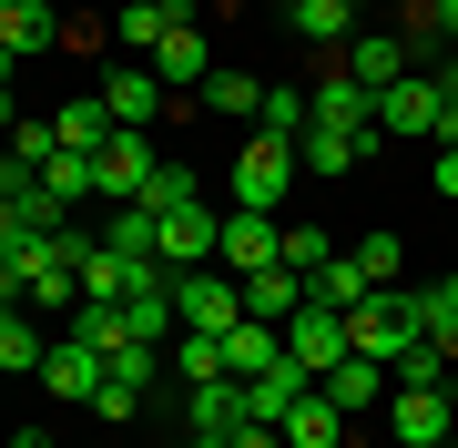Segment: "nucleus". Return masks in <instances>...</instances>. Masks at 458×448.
<instances>
[{
  "mask_svg": "<svg viewBox=\"0 0 458 448\" xmlns=\"http://www.w3.org/2000/svg\"><path fill=\"white\" fill-rule=\"evenodd\" d=\"M428 336V306H418V285H367L357 306H346V347L377 357V367H397Z\"/></svg>",
  "mask_w": 458,
  "mask_h": 448,
  "instance_id": "nucleus-1",
  "label": "nucleus"
},
{
  "mask_svg": "<svg viewBox=\"0 0 458 448\" xmlns=\"http://www.w3.org/2000/svg\"><path fill=\"white\" fill-rule=\"evenodd\" d=\"M295 143L285 133H245V153H234V204H245V215H276V204L295 194Z\"/></svg>",
  "mask_w": 458,
  "mask_h": 448,
  "instance_id": "nucleus-2",
  "label": "nucleus"
},
{
  "mask_svg": "<svg viewBox=\"0 0 458 448\" xmlns=\"http://www.w3.org/2000/svg\"><path fill=\"white\" fill-rule=\"evenodd\" d=\"M174 316L194 336H225V326H245V285H234L225 266H183L174 275Z\"/></svg>",
  "mask_w": 458,
  "mask_h": 448,
  "instance_id": "nucleus-3",
  "label": "nucleus"
},
{
  "mask_svg": "<svg viewBox=\"0 0 458 448\" xmlns=\"http://www.w3.org/2000/svg\"><path fill=\"white\" fill-rule=\"evenodd\" d=\"M387 428H397V448H438V438H458V398L448 387H387Z\"/></svg>",
  "mask_w": 458,
  "mask_h": 448,
  "instance_id": "nucleus-4",
  "label": "nucleus"
},
{
  "mask_svg": "<svg viewBox=\"0 0 458 448\" xmlns=\"http://www.w3.org/2000/svg\"><path fill=\"white\" fill-rule=\"evenodd\" d=\"M336 62H346V82H367V92H397V82L418 72V51H408V31H377V21H367V31L336 51Z\"/></svg>",
  "mask_w": 458,
  "mask_h": 448,
  "instance_id": "nucleus-5",
  "label": "nucleus"
},
{
  "mask_svg": "<svg viewBox=\"0 0 458 448\" xmlns=\"http://www.w3.org/2000/svg\"><path fill=\"white\" fill-rule=\"evenodd\" d=\"M285 357L306 367V377L346 367V357H357V347H346V316H336V306H295V316H285Z\"/></svg>",
  "mask_w": 458,
  "mask_h": 448,
  "instance_id": "nucleus-6",
  "label": "nucleus"
},
{
  "mask_svg": "<svg viewBox=\"0 0 458 448\" xmlns=\"http://www.w3.org/2000/svg\"><path fill=\"white\" fill-rule=\"evenodd\" d=\"M153 164H164V153H153V133H113L92 153V183H102V204H132L153 183Z\"/></svg>",
  "mask_w": 458,
  "mask_h": 448,
  "instance_id": "nucleus-7",
  "label": "nucleus"
},
{
  "mask_svg": "<svg viewBox=\"0 0 458 448\" xmlns=\"http://www.w3.org/2000/svg\"><path fill=\"white\" fill-rule=\"evenodd\" d=\"M102 113H113V133H153V113H164V82H153L143 62H113V72H102Z\"/></svg>",
  "mask_w": 458,
  "mask_h": 448,
  "instance_id": "nucleus-8",
  "label": "nucleus"
},
{
  "mask_svg": "<svg viewBox=\"0 0 458 448\" xmlns=\"http://www.w3.org/2000/svg\"><path fill=\"white\" fill-rule=\"evenodd\" d=\"M153 377H164V347H123L113 367H102V398H92V418H113V428H123V418L143 408V387H153Z\"/></svg>",
  "mask_w": 458,
  "mask_h": 448,
  "instance_id": "nucleus-9",
  "label": "nucleus"
},
{
  "mask_svg": "<svg viewBox=\"0 0 458 448\" xmlns=\"http://www.w3.org/2000/svg\"><path fill=\"white\" fill-rule=\"evenodd\" d=\"M276 245H285V224L234 204V215H225V245H214V266H225V275H255V266H276Z\"/></svg>",
  "mask_w": 458,
  "mask_h": 448,
  "instance_id": "nucleus-10",
  "label": "nucleus"
},
{
  "mask_svg": "<svg viewBox=\"0 0 458 448\" xmlns=\"http://www.w3.org/2000/svg\"><path fill=\"white\" fill-rule=\"evenodd\" d=\"M41 387H51V408H92V398H102V357H92V347H72V336H51Z\"/></svg>",
  "mask_w": 458,
  "mask_h": 448,
  "instance_id": "nucleus-11",
  "label": "nucleus"
},
{
  "mask_svg": "<svg viewBox=\"0 0 458 448\" xmlns=\"http://www.w3.org/2000/svg\"><path fill=\"white\" fill-rule=\"evenodd\" d=\"M225 428H245V377L183 387V438H225Z\"/></svg>",
  "mask_w": 458,
  "mask_h": 448,
  "instance_id": "nucleus-12",
  "label": "nucleus"
},
{
  "mask_svg": "<svg viewBox=\"0 0 458 448\" xmlns=\"http://www.w3.org/2000/svg\"><path fill=\"white\" fill-rule=\"evenodd\" d=\"M143 72H153L164 92H204V72H214V41H204V31H164Z\"/></svg>",
  "mask_w": 458,
  "mask_h": 448,
  "instance_id": "nucleus-13",
  "label": "nucleus"
},
{
  "mask_svg": "<svg viewBox=\"0 0 458 448\" xmlns=\"http://www.w3.org/2000/svg\"><path fill=\"white\" fill-rule=\"evenodd\" d=\"M276 438H285V448H346V408L327 398V387H306V398L276 418Z\"/></svg>",
  "mask_w": 458,
  "mask_h": 448,
  "instance_id": "nucleus-14",
  "label": "nucleus"
},
{
  "mask_svg": "<svg viewBox=\"0 0 458 448\" xmlns=\"http://www.w3.org/2000/svg\"><path fill=\"white\" fill-rule=\"evenodd\" d=\"M438 82H428V72H408V82L397 92H377V133H438Z\"/></svg>",
  "mask_w": 458,
  "mask_h": 448,
  "instance_id": "nucleus-15",
  "label": "nucleus"
},
{
  "mask_svg": "<svg viewBox=\"0 0 458 448\" xmlns=\"http://www.w3.org/2000/svg\"><path fill=\"white\" fill-rule=\"evenodd\" d=\"M285 21H295V41H306V51H327V62H336V51L367 31V21L346 11V0H285Z\"/></svg>",
  "mask_w": 458,
  "mask_h": 448,
  "instance_id": "nucleus-16",
  "label": "nucleus"
},
{
  "mask_svg": "<svg viewBox=\"0 0 458 448\" xmlns=\"http://www.w3.org/2000/svg\"><path fill=\"white\" fill-rule=\"evenodd\" d=\"M214 245H225V224H214V204H183V215H164V266H214Z\"/></svg>",
  "mask_w": 458,
  "mask_h": 448,
  "instance_id": "nucleus-17",
  "label": "nucleus"
},
{
  "mask_svg": "<svg viewBox=\"0 0 458 448\" xmlns=\"http://www.w3.org/2000/svg\"><path fill=\"white\" fill-rule=\"evenodd\" d=\"M367 153H377V133H327V123H306V133H295V164H306V173H357L367 164Z\"/></svg>",
  "mask_w": 458,
  "mask_h": 448,
  "instance_id": "nucleus-18",
  "label": "nucleus"
},
{
  "mask_svg": "<svg viewBox=\"0 0 458 448\" xmlns=\"http://www.w3.org/2000/svg\"><path fill=\"white\" fill-rule=\"evenodd\" d=\"M0 41H11L21 62H41L51 41H72V21L51 11V0H11V11H0Z\"/></svg>",
  "mask_w": 458,
  "mask_h": 448,
  "instance_id": "nucleus-19",
  "label": "nucleus"
},
{
  "mask_svg": "<svg viewBox=\"0 0 458 448\" xmlns=\"http://www.w3.org/2000/svg\"><path fill=\"white\" fill-rule=\"evenodd\" d=\"M316 387H327V398H336L346 418H367V408H377V398L397 387V367H377V357H346V367H327Z\"/></svg>",
  "mask_w": 458,
  "mask_h": 448,
  "instance_id": "nucleus-20",
  "label": "nucleus"
},
{
  "mask_svg": "<svg viewBox=\"0 0 458 448\" xmlns=\"http://www.w3.org/2000/svg\"><path fill=\"white\" fill-rule=\"evenodd\" d=\"M234 285H245V316H265V326H285V316L306 306V275H295V266H255V275H234Z\"/></svg>",
  "mask_w": 458,
  "mask_h": 448,
  "instance_id": "nucleus-21",
  "label": "nucleus"
},
{
  "mask_svg": "<svg viewBox=\"0 0 458 448\" xmlns=\"http://www.w3.org/2000/svg\"><path fill=\"white\" fill-rule=\"evenodd\" d=\"M276 357H285V326H265V316H245V326H225V377H265Z\"/></svg>",
  "mask_w": 458,
  "mask_h": 448,
  "instance_id": "nucleus-22",
  "label": "nucleus"
},
{
  "mask_svg": "<svg viewBox=\"0 0 458 448\" xmlns=\"http://www.w3.org/2000/svg\"><path fill=\"white\" fill-rule=\"evenodd\" d=\"M51 143H62V153H102V143H113V113H102V92L62 102V113H51Z\"/></svg>",
  "mask_w": 458,
  "mask_h": 448,
  "instance_id": "nucleus-23",
  "label": "nucleus"
},
{
  "mask_svg": "<svg viewBox=\"0 0 458 448\" xmlns=\"http://www.w3.org/2000/svg\"><path fill=\"white\" fill-rule=\"evenodd\" d=\"M41 357H51L41 316H31V306H11V316H0V367H11V377H41Z\"/></svg>",
  "mask_w": 458,
  "mask_h": 448,
  "instance_id": "nucleus-24",
  "label": "nucleus"
},
{
  "mask_svg": "<svg viewBox=\"0 0 458 448\" xmlns=\"http://www.w3.org/2000/svg\"><path fill=\"white\" fill-rule=\"evenodd\" d=\"M41 194L62 204V215H72V204H102V183H92V153H51V164H41Z\"/></svg>",
  "mask_w": 458,
  "mask_h": 448,
  "instance_id": "nucleus-25",
  "label": "nucleus"
},
{
  "mask_svg": "<svg viewBox=\"0 0 458 448\" xmlns=\"http://www.w3.org/2000/svg\"><path fill=\"white\" fill-rule=\"evenodd\" d=\"M132 204H153V215H183V204H204V173H194V164H174V153H164V164H153V183H143Z\"/></svg>",
  "mask_w": 458,
  "mask_h": 448,
  "instance_id": "nucleus-26",
  "label": "nucleus"
},
{
  "mask_svg": "<svg viewBox=\"0 0 458 448\" xmlns=\"http://www.w3.org/2000/svg\"><path fill=\"white\" fill-rule=\"evenodd\" d=\"M204 102H214V113H225V123H255L265 82H255V72H234V62H214V72H204Z\"/></svg>",
  "mask_w": 458,
  "mask_h": 448,
  "instance_id": "nucleus-27",
  "label": "nucleus"
},
{
  "mask_svg": "<svg viewBox=\"0 0 458 448\" xmlns=\"http://www.w3.org/2000/svg\"><path fill=\"white\" fill-rule=\"evenodd\" d=\"M357 296H367V275H357V255H327V266L306 275V306H336V316H346V306H357Z\"/></svg>",
  "mask_w": 458,
  "mask_h": 448,
  "instance_id": "nucleus-28",
  "label": "nucleus"
},
{
  "mask_svg": "<svg viewBox=\"0 0 458 448\" xmlns=\"http://www.w3.org/2000/svg\"><path fill=\"white\" fill-rule=\"evenodd\" d=\"M418 306H428V347H438V357L458 367V275H438V285H418Z\"/></svg>",
  "mask_w": 458,
  "mask_h": 448,
  "instance_id": "nucleus-29",
  "label": "nucleus"
},
{
  "mask_svg": "<svg viewBox=\"0 0 458 448\" xmlns=\"http://www.w3.org/2000/svg\"><path fill=\"white\" fill-rule=\"evenodd\" d=\"M255 133H306V82H265V102H255Z\"/></svg>",
  "mask_w": 458,
  "mask_h": 448,
  "instance_id": "nucleus-30",
  "label": "nucleus"
},
{
  "mask_svg": "<svg viewBox=\"0 0 458 448\" xmlns=\"http://www.w3.org/2000/svg\"><path fill=\"white\" fill-rule=\"evenodd\" d=\"M174 377H183V387L225 377V336H194V326H183V336H174Z\"/></svg>",
  "mask_w": 458,
  "mask_h": 448,
  "instance_id": "nucleus-31",
  "label": "nucleus"
},
{
  "mask_svg": "<svg viewBox=\"0 0 458 448\" xmlns=\"http://www.w3.org/2000/svg\"><path fill=\"white\" fill-rule=\"evenodd\" d=\"M327 224H285V245H276V266H295V275H316V266H327Z\"/></svg>",
  "mask_w": 458,
  "mask_h": 448,
  "instance_id": "nucleus-32",
  "label": "nucleus"
},
{
  "mask_svg": "<svg viewBox=\"0 0 458 448\" xmlns=\"http://www.w3.org/2000/svg\"><path fill=\"white\" fill-rule=\"evenodd\" d=\"M357 275H367V285H397V275H408V255H397V234H367V245H357Z\"/></svg>",
  "mask_w": 458,
  "mask_h": 448,
  "instance_id": "nucleus-33",
  "label": "nucleus"
},
{
  "mask_svg": "<svg viewBox=\"0 0 458 448\" xmlns=\"http://www.w3.org/2000/svg\"><path fill=\"white\" fill-rule=\"evenodd\" d=\"M0 153H11V164H21V173H41V164H51V153H62V143H51V113H41V123H21V133H11V143H0Z\"/></svg>",
  "mask_w": 458,
  "mask_h": 448,
  "instance_id": "nucleus-34",
  "label": "nucleus"
},
{
  "mask_svg": "<svg viewBox=\"0 0 458 448\" xmlns=\"http://www.w3.org/2000/svg\"><path fill=\"white\" fill-rule=\"evenodd\" d=\"M397 387H448V357H438V347H428V336H418V347L397 357Z\"/></svg>",
  "mask_w": 458,
  "mask_h": 448,
  "instance_id": "nucleus-35",
  "label": "nucleus"
},
{
  "mask_svg": "<svg viewBox=\"0 0 458 448\" xmlns=\"http://www.w3.org/2000/svg\"><path fill=\"white\" fill-rule=\"evenodd\" d=\"M225 448H285L276 428H255V418H245V428H225Z\"/></svg>",
  "mask_w": 458,
  "mask_h": 448,
  "instance_id": "nucleus-36",
  "label": "nucleus"
},
{
  "mask_svg": "<svg viewBox=\"0 0 458 448\" xmlns=\"http://www.w3.org/2000/svg\"><path fill=\"white\" fill-rule=\"evenodd\" d=\"M0 306H21V255H0Z\"/></svg>",
  "mask_w": 458,
  "mask_h": 448,
  "instance_id": "nucleus-37",
  "label": "nucleus"
},
{
  "mask_svg": "<svg viewBox=\"0 0 458 448\" xmlns=\"http://www.w3.org/2000/svg\"><path fill=\"white\" fill-rule=\"evenodd\" d=\"M428 82H438V92L458 102V41H448V62H438V72H428Z\"/></svg>",
  "mask_w": 458,
  "mask_h": 448,
  "instance_id": "nucleus-38",
  "label": "nucleus"
},
{
  "mask_svg": "<svg viewBox=\"0 0 458 448\" xmlns=\"http://www.w3.org/2000/svg\"><path fill=\"white\" fill-rule=\"evenodd\" d=\"M438 194H448V204H458V143H448V153H438Z\"/></svg>",
  "mask_w": 458,
  "mask_h": 448,
  "instance_id": "nucleus-39",
  "label": "nucleus"
},
{
  "mask_svg": "<svg viewBox=\"0 0 458 448\" xmlns=\"http://www.w3.org/2000/svg\"><path fill=\"white\" fill-rule=\"evenodd\" d=\"M21 133V102H11V82H0V143H11Z\"/></svg>",
  "mask_w": 458,
  "mask_h": 448,
  "instance_id": "nucleus-40",
  "label": "nucleus"
},
{
  "mask_svg": "<svg viewBox=\"0 0 458 448\" xmlns=\"http://www.w3.org/2000/svg\"><path fill=\"white\" fill-rule=\"evenodd\" d=\"M21 183H31V173H21V164H11V153H0V204H11V194H21Z\"/></svg>",
  "mask_w": 458,
  "mask_h": 448,
  "instance_id": "nucleus-41",
  "label": "nucleus"
},
{
  "mask_svg": "<svg viewBox=\"0 0 458 448\" xmlns=\"http://www.w3.org/2000/svg\"><path fill=\"white\" fill-rule=\"evenodd\" d=\"M11 448H51V428H11Z\"/></svg>",
  "mask_w": 458,
  "mask_h": 448,
  "instance_id": "nucleus-42",
  "label": "nucleus"
},
{
  "mask_svg": "<svg viewBox=\"0 0 458 448\" xmlns=\"http://www.w3.org/2000/svg\"><path fill=\"white\" fill-rule=\"evenodd\" d=\"M438 31H448V41H458V0H438Z\"/></svg>",
  "mask_w": 458,
  "mask_h": 448,
  "instance_id": "nucleus-43",
  "label": "nucleus"
},
{
  "mask_svg": "<svg viewBox=\"0 0 458 448\" xmlns=\"http://www.w3.org/2000/svg\"><path fill=\"white\" fill-rule=\"evenodd\" d=\"M346 11H357V21H367V11H377V0H346Z\"/></svg>",
  "mask_w": 458,
  "mask_h": 448,
  "instance_id": "nucleus-44",
  "label": "nucleus"
},
{
  "mask_svg": "<svg viewBox=\"0 0 458 448\" xmlns=\"http://www.w3.org/2000/svg\"><path fill=\"white\" fill-rule=\"evenodd\" d=\"M183 448H225V438H183Z\"/></svg>",
  "mask_w": 458,
  "mask_h": 448,
  "instance_id": "nucleus-45",
  "label": "nucleus"
},
{
  "mask_svg": "<svg viewBox=\"0 0 458 448\" xmlns=\"http://www.w3.org/2000/svg\"><path fill=\"white\" fill-rule=\"evenodd\" d=\"M438 448H458V438H438Z\"/></svg>",
  "mask_w": 458,
  "mask_h": 448,
  "instance_id": "nucleus-46",
  "label": "nucleus"
},
{
  "mask_svg": "<svg viewBox=\"0 0 458 448\" xmlns=\"http://www.w3.org/2000/svg\"><path fill=\"white\" fill-rule=\"evenodd\" d=\"M0 11H11V0H0Z\"/></svg>",
  "mask_w": 458,
  "mask_h": 448,
  "instance_id": "nucleus-47",
  "label": "nucleus"
},
{
  "mask_svg": "<svg viewBox=\"0 0 458 448\" xmlns=\"http://www.w3.org/2000/svg\"><path fill=\"white\" fill-rule=\"evenodd\" d=\"M0 316H11V306H0Z\"/></svg>",
  "mask_w": 458,
  "mask_h": 448,
  "instance_id": "nucleus-48",
  "label": "nucleus"
}]
</instances>
